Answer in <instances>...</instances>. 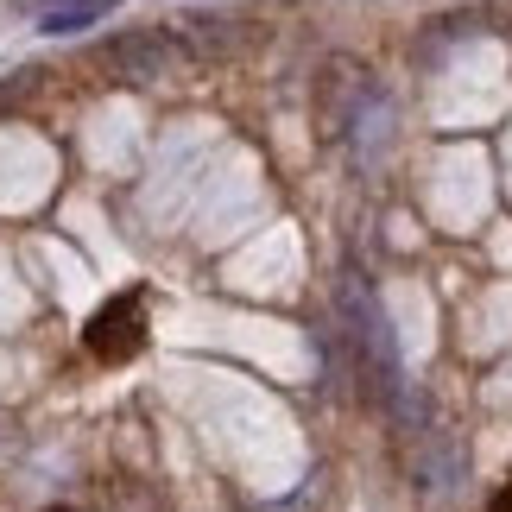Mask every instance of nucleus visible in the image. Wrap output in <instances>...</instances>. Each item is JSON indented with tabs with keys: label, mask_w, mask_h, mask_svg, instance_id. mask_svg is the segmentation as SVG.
Returning <instances> with one entry per match:
<instances>
[{
	"label": "nucleus",
	"mask_w": 512,
	"mask_h": 512,
	"mask_svg": "<svg viewBox=\"0 0 512 512\" xmlns=\"http://www.w3.org/2000/svg\"><path fill=\"white\" fill-rule=\"evenodd\" d=\"M336 310H342V323H348V336H354V348H361V367L380 380V392L392 405H405V367H399V336H392V323H386V310H380V298L354 279L336 285Z\"/></svg>",
	"instance_id": "1"
},
{
	"label": "nucleus",
	"mask_w": 512,
	"mask_h": 512,
	"mask_svg": "<svg viewBox=\"0 0 512 512\" xmlns=\"http://www.w3.org/2000/svg\"><path fill=\"white\" fill-rule=\"evenodd\" d=\"M146 342V310H140V298H121V304H108L102 317L89 323V348L102 354V361H127L133 348Z\"/></svg>",
	"instance_id": "3"
},
{
	"label": "nucleus",
	"mask_w": 512,
	"mask_h": 512,
	"mask_svg": "<svg viewBox=\"0 0 512 512\" xmlns=\"http://www.w3.org/2000/svg\"><path fill=\"white\" fill-rule=\"evenodd\" d=\"M177 64H184V45L171 32H127L108 45V70H121L127 83H159Z\"/></svg>",
	"instance_id": "2"
},
{
	"label": "nucleus",
	"mask_w": 512,
	"mask_h": 512,
	"mask_svg": "<svg viewBox=\"0 0 512 512\" xmlns=\"http://www.w3.org/2000/svg\"><path fill=\"white\" fill-rule=\"evenodd\" d=\"M121 0H38V32L45 38H70V32H83L95 26V19H108Z\"/></svg>",
	"instance_id": "4"
},
{
	"label": "nucleus",
	"mask_w": 512,
	"mask_h": 512,
	"mask_svg": "<svg viewBox=\"0 0 512 512\" xmlns=\"http://www.w3.org/2000/svg\"><path fill=\"white\" fill-rule=\"evenodd\" d=\"M500 512H512V500H506V506H500Z\"/></svg>",
	"instance_id": "5"
}]
</instances>
